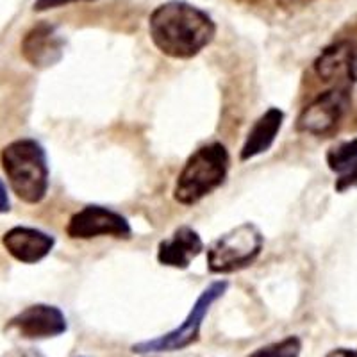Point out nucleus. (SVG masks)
<instances>
[{"instance_id": "f257e3e1", "label": "nucleus", "mask_w": 357, "mask_h": 357, "mask_svg": "<svg viewBox=\"0 0 357 357\" xmlns=\"http://www.w3.org/2000/svg\"><path fill=\"white\" fill-rule=\"evenodd\" d=\"M149 34L155 49L172 59L199 56L216 36L211 15L186 0H168L149 17Z\"/></svg>"}, {"instance_id": "f3484780", "label": "nucleus", "mask_w": 357, "mask_h": 357, "mask_svg": "<svg viewBox=\"0 0 357 357\" xmlns=\"http://www.w3.org/2000/svg\"><path fill=\"white\" fill-rule=\"evenodd\" d=\"M75 2H95V0H36L33 9L36 13H43V11H50V9L63 8V6L75 4Z\"/></svg>"}, {"instance_id": "39448f33", "label": "nucleus", "mask_w": 357, "mask_h": 357, "mask_svg": "<svg viewBox=\"0 0 357 357\" xmlns=\"http://www.w3.org/2000/svg\"><path fill=\"white\" fill-rule=\"evenodd\" d=\"M229 289L227 280H215L207 286L195 304L191 305L190 312L186 314L181 325H177L170 333L162 334V336L154 337V340L139 341L130 347V352L138 354V356H154V354H170L184 350L191 347L193 343L200 340V329H202V321L207 317L209 309L213 307L215 302H218Z\"/></svg>"}, {"instance_id": "7ed1b4c3", "label": "nucleus", "mask_w": 357, "mask_h": 357, "mask_svg": "<svg viewBox=\"0 0 357 357\" xmlns=\"http://www.w3.org/2000/svg\"><path fill=\"white\" fill-rule=\"evenodd\" d=\"M231 155L220 142L199 146L184 162L174 186V200L181 206H195L218 190L229 175Z\"/></svg>"}, {"instance_id": "0eeeda50", "label": "nucleus", "mask_w": 357, "mask_h": 357, "mask_svg": "<svg viewBox=\"0 0 357 357\" xmlns=\"http://www.w3.org/2000/svg\"><path fill=\"white\" fill-rule=\"evenodd\" d=\"M66 236L70 240H95V238H118L129 240L132 227L129 220L109 207L89 204L81 211L73 213L66 225Z\"/></svg>"}, {"instance_id": "dca6fc26", "label": "nucleus", "mask_w": 357, "mask_h": 357, "mask_svg": "<svg viewBox=\"0 0 357 357\" xmlns=\"http://www.w3.org/2000/svg\"><path fill=\"white\" fill-rule=\"evenodd\" d=\"M334 188H336L337 193H345V191L357 188V165L354 168H350L349 172H345V174H341L337 177Z\"/></svg>"}, {"instance_id": "423d86ee", "label": "nucleus", "mask_w": 357, "mask_h": 357, "mask_svg": "<svg viewBox=\"0 0 357 357\" xmlns=\"http://www.w3.org/2000/svg\"><path fill=\"white\" fill-rule=\"evenodd\" d=\"M350 91L345 86L324 91L312 98L296 116V132L309 136H329L341 126L350 107Z\"/></svg>"}, {"instance_id": "ddd939ff", "label": "nucleus", "mask_w": 357, "mask_h": 357, "mask_svg": "<svg viewBox=\"0 0 357 357\" xmlns=\"http://www.w3.org/2000/svg\"><path fill=\"white\" fill-rule=\"evenodd\" d=\"M284 111L279 107H270L257 118L248 130L243 146L240 151L241 161H250L257 155L264 154L273 146L280 129L284 126Z\"/></svg>"}, {"instance_id": "f8f14e48", "label": "nucleus", "mask_w": 357, "mask_h": 357, "mask_svg": "<svg viewBox=\"0 0 357 357\" xmlns=\"http://www.w3.org/2000/svg\"><path fill=\"white\" fill-rule=\"evenodd\" d=\"M202 252L204 241L199 232L190 225H181L168 238L159 241L158 261L162 266L186 270Z\"/></svg>"}, {"instance_id": "20e7f679", "label": "nucleus", "mask_w": 357, "mask_h": 357, "mask_svg": "<svg viewBox=\"0 0 357 357\" xmlns=\"http://www.w3.org/2000/svg\"><path fill=\"white\" fill-rule=\"evenodd\" d=\"M263 247L264 236L256 223H240L207 245V270L216 275L241 272L256 263Z\"/></svg>"}, {"instance_id": "9b49d317", "label": "nucleus", "mask_w": 357, "mask_h": 357, "mask_svg": "<svg viewBox=\"0 0 357 357\" xmlns=\"http://www.w3.org/2000/svg\"><path fill=\"white\" fill-rule=\"evenodd\" d=\"M2 245L11 257L24 264H36L56 247V238L36 227L17 225L2 236Z\"/></svg>"}, {"instance_id": "2eb2a0df", "label": "nucleus", "mask_w": 357, "mask_h": 357, "mask_svg": "<svg viewBox=\"0 0 357 357\" xmlns=\"http://www.w3.org/2000/svg\"><path fill=\"white\" fill-rule=\"evenodd\" d=\"M302 340L298 336H286L279 341L259 347L247 357H301Z\"/></svg>"}, {"instance_id": "6ab92c4d", "label": "nucleus", "mask_w": 357, "mask_h": 357, "mask_svg": "<svg viewBox=\"0 0 357 357\" xmlns=\"http://www.w3.org/2000/svg\"><path fill=\"white\" fill-rule=\"evenodd\" d=\"M9 209H11V202H9L8 188H6V184L2 183V178H0V215L9 213Z\"/></svg>"}, {"instance_id": "1a4fd4ad", "label": "nucleus", "mask_w": 357, "mask_h": 357, "mask_svg": "<svg viewBox=\"0 0 357 357\" xmlns=\"http://www.w3.org/2000/svg\"><path fill=\"white\" fill-rule=\"evenodd\" d=\"M65 36L56 25L49 22H40L29 29L20 43L22 56L34 68H50L57 65L65 56Z\"/></svg>"}, {"instance_id": "aec40b11", "label": "nucleus", "mask_w": 357, "mask_h": 357, "mask_svg": "<svg viewBox=\"0 0 357 357\" xmlns=\"http://www.w3.org/2000/svg\"><path fill=\"white\" fill-rule=\"evenodd\" d=\"M325 357H357V350L352 349H334Z\"/></svg>"}, {"instance_id": "4468645a", "label": "nucleus", "mask_w": 357, "mask_h": 357, "mask_svg": "<svg viewBox=\"0 0 357 357\" xmlns=\"http://www.w3.org/2000/svg\"><path fill=\"white\" fill-rule=\"evenodd\" d=\"M327 167L331 172L341 175L349 172L357 165V138L341 142L337 145L331 146L327 155H325Z\"/></svg>"}, {"instance_id": "6e6552de", "label": "nucleus", "mask_w": 357, "mask_h": 357, "mask_svg": "<svg viewBox=\"0 0 357 357\" xmlns=\"http://www.w3.org/2000/svg\"><path fill=\"white\" fill-rule=\"evenodd\" d=\"M4 331L22 340H49L68 331L65 312L57 305L33 304L20 311L6 324Z\"/></svg>"}, {"instance_id": "f03ea898", "label": "nucleus", "mask_w": 357, "mask_h": 357, "mask_svg": "<svg viewBox=\"0 0 357 357\" xmlns=\"http://www.w3.org/2000/svg\"><path fill=\"white\" fill-rule=\"evenodd\" d=\"M0 165L13 193L25 204L43 202L49 193L50 168L43 145L33 138L15 139L0 152Z\"/></svg>"}, {"instance_id": "9d476101", "label": "nucleus", "mask_w": 357, "mask_h": 357, "mask_svg": "<svg viewBox=\"0 0 357 357\" xmlns=\"http://www.w3.org/2000/svg\"><path fill=\"white\" fill-rule=\"evenodd\" d=\"M318 79L325 82H357V43L340 40L327 45L312 63Z\"/></svg>"}, {"instance_id": "a211bd4d", "label": "nucleus", "mask_w": 357, "mask_h": 357, "mask_svg": "<svg viewBox=\"0 0 357 357\" xmlns=\"http://www.w3.org/2000/svg\"><path fill=\"white\" fill-rule=\"evenodd\" d=\"M0 357H47V356H43V354L38 352V350L34 349H13V350H8L6 354H2Z\"/></svg>"}]
</instances>
